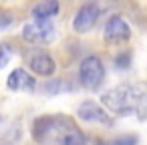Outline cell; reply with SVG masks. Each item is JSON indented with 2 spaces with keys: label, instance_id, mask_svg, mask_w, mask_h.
I'll return each mask as SVG.
<instances>
[{
  "label": "cell",
  "instance_id": "obj_1",
  "mask_svg": "<svg viewBox=\"0 0 147 145\" xmlns=\"http://www.w3.org/2000/svg\"><path fill=\"white\" fill-rule=\"evenodd\" d=\"M103 103L109 111L119 115H129L135 111H145L147 107V89L141 85H119L103 95Z\"/></svg>",
  "mask_w": 147,
  "mask_h": 145
},
{
  "label": "cell",
  "instance_id": "obj_2",
  "mask_svg": "<svg viewBox=\"0 0 147 145\" xmlns=\"http://www.w3.org/2000/svg\"><path fill=\"white\" fill-rule=\"evenodd\" d=\"M103 79H105L103 61H101L99 57H95V55L83 59V63H81V67H79V81H81V85H83L85 89L95 91V89L101 87Z\"/></svg>",
  "mask_w": 147,
  "mask_h": 145
},
{
  "label": "cell",
  "instance_id": "obj_3",
  "mask_svg": "<svg viewBox=\"0 0 147 145\" xmlns=\"http://www.w3.org/2000/svg\"><path fill=\"white\" fill-rule=\"evenodd\" d=\"M22 38L32 42V45H38V42H49L55 38V26L51 20H34V22H28L24 24L22 28Z\"/></svg>",
  "mask_w": 147,
  "mask_h": 145
},
{
  "label": "cell",
  "instance_id": "obj_4",
  "mask_svg": "<svg viewBox=\"0 0 147 145\" xmlns=\"http://www.w3.org/2000/svg\"><path fill=\"white\" fill-rule=\"evenodd\" d=\"M99 14H101V10H99V6L97 4H83L81 8H79V12H77V16H75V20H73V28H75V32H89L95 24H97V18H99Z\"/></svg>",
  "mask_w": 147,
  "mask_h": 145
},
{
  "label": "cell",
  "instance_id": "obj_5",
  "mask_svg": "<svg viewBox=\"0 0 147 145\" xmlns=\"http://www.w3.org/2000/svg\"><path fill=\"white\" fill-rule=\"evenodd\" d=\"M131 36V28L123 16H111L105 24V38L109 42H123Z\"/></svg>",
  "mask_w": 147,
  "mask_h": 145
},
{
  "label": "cell",
  "instance_id": "obj_6",
  "mask_svg": "<svg viewBox=\"0 0 147 145\" xmlns=\"http://www.w3.org/2000/svg\"><path fill=\"white\" fill-rule=\"evenodd\" d=\"M77 113H79V117H81L83 121H89V123H101V125H111V123H113V119H111L97 103H93V101L81 103L79 109H77Z\"/></svg>",
  "mask_w": 147,
  "mask_h": 145
},
{
  "label": "cell",
  "instance_id": "obj_7",
  "mask_svg": "<svg viewBox=\"0 0 147 145\" xmlns=\"http://www.w3.org/2000/svg\"><path fill=\"white\" fill-rule=\"evenodd\" d=\"M6 85H8V89H12V91H34L36 81H34V77L28 75L24 69H14V71L8 75V79H6Z\"/></svg>",
  "mask_w": 147,
  "mask_h": 145
},
{
  "label": "cell",
  "instance_id": "obj_8",
  "mask_svg": "<svg viewBox=\"0 0 147 145\" xmlns=\"http://www.w3.org/2000/svg\"><path fill=\"white\" fill-rule=\"evenodd\" d=\"M28 65H30V69H32L36 75H40V77H51V75L55 73V69H57V63H55L53 57H49L47 53H34V55L30 57Z\"/></svg>",
  "mask_w": 147,
  "mask_h": 145
},
{
  "label": "cell",
  "instance_id": "obj_9",
  "mask_svg": "<svg viewBox=\"0 0 147 145\" xmlns=\"http://www.w3.org/2000/svg\"><path fill=\"white\" fill-rule=\"evenodd\" d=\"M57 12H59V2H55V0H45L32 8L34 20H51Z\"/></svg>",
  "mask_w": 147,
  "mask_h": 145
},
{
  "label": "cell",
  "instance_id": "obj_10",
  "mask_svg": "<svg viewBox=\"0 0 147 145\" xmlns=\"http://www.w3.org/2000/svg\"><path fill=\"white\" fill-rule=\"evenodd\" d=\"M10 55H12V51L8 45H0V69L10 61Z\"/></svg>",
  "mask_w": 147,
  "mask_h": 145
},
{
  "label": "cell",
  "instance_id": "obj_11",
  "mask_svg": "<svg viewBox=\"0 0 147 145\" xmlns=\"http://www.w3.org/2000/svg\"><path fill=\"white\" fill-rule=\"evenodd\" d=\"M115 67L127 69V67H129V55L125 53V55H119V57H115Z\"/></svg>",
  "mask_w": 147,
  "mask_h": 145
},
{
  "label": "cell",
  "instance_id": "obj_12",
  "mask_svg": "<svg viewBox=\"0 0 147 145\" xmlns=\"http://www.w3.org/2000/svg\"><path fill=\"white\" fill-rule=\"evenodd\" d=\"M135 141H137V139L129 135V137H121V139H117L115 145H135Z\"/></svg>",
  "mask_w": 147,
  "mask_h": 145
},
{
  "label": "cell",
  "instance_id": "obj_13",
  "mask_svg": "<svg viewBox=\"0 0 147 145\" xmlns=\"http://www.w3.org/2000/svg\"><path fill=\"white\" fill-rule=\"evenodd\" d=\"M8 22H10V20H0V26H6Z\"/></svg>",
  "mask_w": 147,
  "mask_h": 145
}]
</instances>
